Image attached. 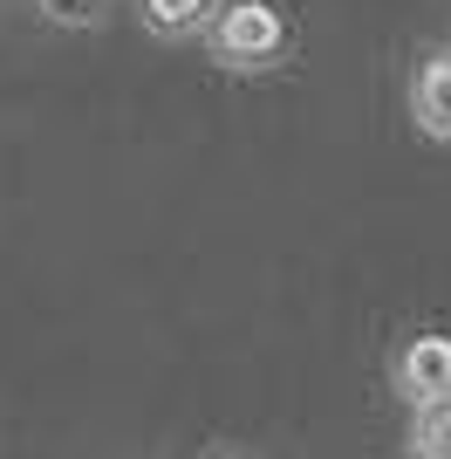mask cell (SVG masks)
Listing matches in <instances>:
<instances>
[{
    "label": "cell",
    "mask_w": 451,
    "mask_h": 459,
    "mask_svg": "<svg viewBox=\"0 0 451 459\" xmlns=\"http://www.w3.org/2000/svg\"><path fill=\"white\" fill-rule=\"evenodd\" d=\"M212 41H219L226 62L253 69V62H274V56H281L287 28H281V14H274L267 0H233V7L219 14V28H212Z\"/></svg>",
    "instance_id": "6da1fadb"
},
{
    "label": "cell",
    "mask_w": 451,
    "mask_h": 459,
    "mask_svg": "<svg viewBox=\"0 0 451 459\" xmlns=\"http://www.w3.org/2000/svg\"><path fill=\"white\" fill-rule=\"evenodd\" d=\"M396 377H404V391H411L417 404H431L451 391V336H417L404 357H396Z\"/></svg>",
    "instance_id": "7a4b0ae2"
},
{
    "label": "cell",
    "mask_w": 451,
    "mask_h": 459,
    "mask_svg": "<svg viewBox=\"0 0 451 459\" xmlns=\"http://www.w3.org/2000/svg\"><path fill=\"white\" fill-rule=\"evenodd\" d=\"M411 110L431 137H451V62H424V69H417Z\"/></svg>",
    "instance_id": "3957f363"
},
{
    "label": "cell",
    "mask_w": 451,
    "mask_h": 459,
    "mask_svg": "<svg viewBox=\"0 0 451 459\" xmlns=\"http://www.w3.org/2000/svg\"><path fill=\"white\" fill-rule=\"evenodd\" d=\"M417 439L431 446L438 459H451V391H445V398H431L424 411H417Z\"/></svg>",
    "instance_id": "277c9868"
},
{
    "label": "cell",
    "mask_w": 451,
    "mask_h": 459,
    "mask_svg": "<svg viewBox=\"0 0 451 459\" xmlns=\"http://www.w3.org/2000/svg\"><path fill=\"white\" fill-rule=\"evenodd\" d=\"M206 7H212V0H144V21H150V28H165V35H178V28H191Z\"/></svg>",
    "instance_id": "5b68a950"
},
{
    "label": "cell",
    "mask_w": 451,
    "mask_h": 459,
    "mask_svg": "<svg viewBox=\"0 0 451 459\" xmlns=\"http://www.w3.org/2000/svg\"><path fill=\"white\" fill-rule=\"evenodd\" d=\"M41 7H48V21H69V28H89L103 0H41Z\"/></svg>",
    "instance_id": "8992f818"
},
{
    "label": "cell",
    "mask_w": 451,
    "mask_h": 459,
    "mask_svg": "<svg viewBox=\"0 0 451 459\" xmlns=\"http://www.w3.org/2000/svg\"><path fill=\"white\" fill-rule=\"evenodd\" d=\"M424 459H438V453H424Z\"/></svg>",
    "instance_id": "52a82bcc"
}]
</instances>
